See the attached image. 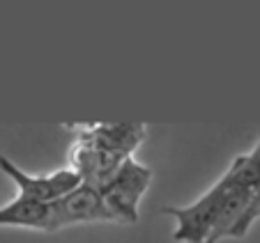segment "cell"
Masks as SVG:
<instances>
[{
  "label": "cell",
  "instance_id": "6da1fadb",
  "mask_svg": "<svg viewBox=\"0 0 260 243\" xmlns=\"http://www.w3.org/2000/svg\"><path fill=\"white\" fill-rule=\"evenodd\" d=\"M231 190V181L226 177H221L201 199H196L193 205L187 207H166L164 214L173 216L177 220V229L173 234L177 243H207L212 229L216 223V214L219 207Z\"/></svg>",
  "mask_w": 260,
  "mask_h": 243
},
{
  "label": "cell",
  "instance_id": "7a4b0ae2",
  "mask_svg": "<svg viewBox=\"0 0 260 243\" xmlns=\"http://www.w3.org/2000/svg\"><path fill=\"white\" fill-rule=\"evenodd\" d=\"M150 181H152V170L141 166L136 158L129 156L118 170V175L113 177V181L102 190L115 223H136L138 205H141V197L145 195V190L150 188Z\"/></svg>",
  "mask_w": 260,
  "mask_h": 243
},
{
  "label": "cell",
  "instance_id": "3957f363",
  "mask_svg": "<svg viewBox=\"0 0 260 243\" xmlns=\"http://www.w3.org/2000/svg\"><path fill=\"white\" fill-rule=\"evenodd\" d=\"M49 207H51L49 234L81 223H115L113 214L106 207L104 193L88 184H81L74 193L64 195V197H60L58 202H53Z\"/></svg>",
  "mask_w": 260,
  "mask_h": 243
},
{
  "label": "cell",
  "instance_id": "277c9868",
  "mask_svg": "<svg viewBox=\"0 0 260 243\" xmlns=\"http://www.w3.org/2000/svg\"><path fill=\"white\" fill-rule=\"evenodd\" d=\"M0 170L5 172L16 186H19V195L28 199H37L44 205H53L60 197L74 193L83 184V177L74 168H64V170L51 172V175L32 177L28 172H23L19 166H14L7 156H0Z\"/></svg>",
  "mask_w": 260,
  "mask_h": 243
},
{
  "label": "cell",
  "instance_id": "5b68a950",
  "mask_svg": "<svg viewBox=\"0 0 260 243\" xmlns=\"http://www.w3.org/2000/svg\"><path fill=\"white\" fill-rule=\"evenodd\" d=\"M129 156L115 154V151H106V149H97L90 145H81L72 151V163L74 170L83 177V184L94 186V188L104 190L113 177L118 175V170L122 168V163Z\"/></svg>",
  "mask_w": 260,
  "mask_h": 243
},
{
  "label": "cell",
  "instance_id": "8992f818",
  "mask_svg": "<svg viewBox=\"0 0 260 243\" xmlns=\"http://www.w3.org/2000/svg\"><path fill=\"white\" fill-rule=\"evenodd\" d=\"M143 138H145L143 124H97L79 133L81 145L115 151L122 156H132V151L141 145Z\"/></svg>",
  "mask_w": 260,
  "mask_h": 243
},
{
  "label": "cell",
  "instance_id": "52a82bcc",
  "mask_svg": "<svg viewBox=\"0 0 260 243\" xmlns=\"http://www.w3.org/2000/svg\"><path fill=\"white\" fill-rule=\"evenodd\" d=\"M51 223V207L37 199L16 197L10 205L0 207V225H10V227H28L49 232Z\"/></svg>",
  "mask_w": 260,
  "mask_h": 243
},
{
  "label": "cell",
  "instance_id": "ba28073f",
  "mask_svg": "<svg viewBox=\"0 0 260 243\" xmlns=\"http://www.w3.org/2000/svg\"><path fill=\"white\" fill-rule=\"evenodd\" d=\"M251 199H253L251 193H246V190H242V188H235V186L231 184V190L226 193V197H223V202H221V207H219L214 229H212L207 243H219L223 236H233V232L237 229V225L242 223L246 209H249Z\"/></svg>",
  "mask_w": 260,
  "mask_h": 243
},
{
  "label": "cell",
  "instance_id": "9c48e42d",
  "mask_svg": "<svg viewBox=\"0 0 260 243\" xmlns=\"http://www.w3.org/2000/svg\"><path fill=\"white\" fill-rule=\"evenodd\" d=\"M223 177H226L235 188H242L251 195H255V190L260 188V168H258V160L253 158V154L237 156Z\"/></svg>",
  "mask_w": 260,
  "mask_h": 243
}]
</instances>
